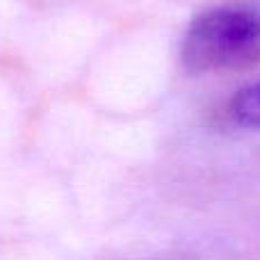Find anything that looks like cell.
<instances>
[{
    "label": "cell",
    "mask_w": 260,
    "mask_h": 260,
    "mask_svg": "<svg viewBox=\"0 0 260 260\" xmlns=\"http://www.w3.org/2000/svg\"><path fill=\"white\" fill-rule=\"evenodd\" d=\"M260 59V7L219 5L201 12L183 39V64L189 73L249 69Z\"/></svg>",
    "instance_id": "6da1fadb"
},
{
    "label": "cell",
    "mask_w": 260,
    "mask_h": 260,
    "mask_svg": "<svg viewBox=\"0 0 260 260\" xmlns=\"http://www.w3.org/2000/svg\"><path fill=\"white\" fill-rule=\"evenodd\" d=\"M231 117L238 126L260 128V80L242 87L231 99Z\"/></svg>",
    "instance_id": "7a4b0ae2"
}]
</instances>
